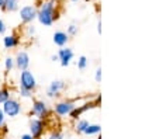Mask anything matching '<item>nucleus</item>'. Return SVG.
I'll return each mask as SVG.
<instances>
[{"label": "nucleus", "mask_w": 159, "mask_h": 139, "mask_svg": "<svg viewBox=\"0 0 159 139\" xmlns=\"http://www.w3.org/2000/svg\"><path fill=\"white\" fill-rule=\"evenodd\" d=\"M41 139H42V138H41Z\"/></svg>", "instance_id": "nucleus-33"}, {"label": "nucleus", "mask_w": 159, "mask_h": 139, "mask_svg": "<svg viewBox=\"0 0 159 139\" xmlns=\"http://www.w3.org/2000/svg\"><path fill=\"white\" fill-rule=\"evenodd\" d=\"M48 128V124L44 119H38V118H33L30 121V135L34 139H41L44 136L45 131Z\"/></svg>", "instance_id": "nucleus-7"}, {"label": "nucleus", "mask_w": 159, "mask_h": 139, "mask_svg": "<svg viewBox=\"0 0 159 139\" xmlns=\"http://www.w3.org/2000/svg\"><path fill=\"white\" fill-rule=\"evenodd\" d=\"M78 31H79V27L76 24H69L68 25V30H66V34L69 37H75L76 34H78Z\"/></svg>", "instance_id": "nucleus-22"}, {"label": "nucleus", "mask_w": 159, "mask_h": 139, "mask_svg": "<svg viewBox=\"0 0 159 139\" xmlns=\"http://www.w3.org/2000/svg\"><path fill=\"white\" fill-rule=\"evenodd\" d=\"M11 97V90H10L7 86H3V87H0V106L7 101Z\"/></svg>", "instance_id": "nucleus-17"}, {"label": "nucleus", "mask_w": 159, "mask_h": 139, "mask_svg": "<svg viewBox=\"0 0 159 139\" xmlns=\"http://www.w3.org/2000/svg\"><path fill=\"white\" fill-rule=\"evenodd\" d=\"M30 114L33 117L38 118V119H44L47 121L51 115V108L47 104V101L44 100H33V104H31L30 108Z\"/></svg>", "instance_id": "nucleus-3"}, {"label": "nucleus", "mask_w": 159, "mask_h": 139, "mask_svg": "<svg viewBox=\"0 0 159 139\" xmlns=\"http://www.w3.org/2000/svg\"><path fill=\"white\" fill-rule=\"evenodd\" d=\"M33 93L34 91L27 90V89H23V87H18V96L21 98H33Z\"/></svg>", "instance_id": "nucleus-19"}, {"label": "nucleus", "mask_w": 159, "mask_h": 139, "mask_svg": "<svg viewBox=\"0 0 159 139\" xmlns=\"http://www.w3.org/2000/svg\"><path fill=\"white\" fill-rule=\"evenodd\" d=\"M13 69H16L14 58L7 56L6 59H4V70H6V73H10V72H13Z\"/></svg>", "instance_id": "nucleus-18"}, {"label": "nucleus", "mask_w": 159, "mask_h": 139, "mask_svg": "<svg viewBox=\"0 0 159 139\" xmlns=\"http://www.w3.org/2000/svg\"><path fill=\"white\" fill-rule=\"evenodd\" d=\"M18 87L27 89V90L34 91L37 89V79L31 70H23L20 72V77H18Z\"/></svg>", "instance_id": "nucleus-5"}, {"label": "nucleus", "mask_w": 159, "mask_h": 139, "mask_svg": "<svg viewBox=\"0 0 159 139\" xmlns=\"http://www.w3.org/2000/svg\"><path fill=\"white\" fill-rule=\"evenodd\" d=\"M0 107L3 110L4 115H6V117H10V118L18 117V115L21 114V111H23V106H21L20 100L16 98V97H10L9 100L4 101Z\"/></svg>", "instance_id": "nucleus-4"}, {"label": "nucleus", "mask_w": 159, "mask_h": 139, "mask_svg": "<svg viewBox=\"0 0 159 139\" xmlns=\"http://www.w3.org/2000/svg\"><path fill=\"white\" fill-rule=\"evenodd\" d=\"M24 31H25V34H27V37H34L35 35V33H37V28L34 27V24H27L25 25V28H24Z\"/></svg>", "instance_id": "nucleus-23"}, {"label": "nucleus", "mask_w": 159, "mask_h": 139, "mask_svg": "<svg viewBox=\"0 0 159 139\" xmlns=\"http://www.w3.org/2000/svg\"><path fill=\"white\" fill-rule=\"evenodd\" d=\"M94 80L97 83L102 82V67H97L96 69V73H94Z\"/></svg>", "instance_id": "nucleus-25"}, {"label": "nucleus", "mask_w": 159, "mask_h": 139, "mask_svg": "<svg viewBox=\"0 0 159 139\" xmlns=\"http://www.w3.org/2000/svg\"><path fill=\"white\" fill-rule=\"evenodd\" d=\"M87 65H89V61H87V58L86 56H79V59H78V69H80V70H84L87 67Z\"/></svg>", "instance_id": "nucleus-20"}, {"label": "nucleus", "mask_w": 159, "mask_h": 139, "mask_svg": "<svg viewBox=\"0 0 159 139\" xmlns=\"http://www.w3.org/2000/svg\"><path fill=\"white\" fill-rule=\"evenodd\" d=\"M18 15H20V21L23 24H33L34 20H37V7L34 4H27L18 9Z\"/></svg>", "instance_id": "nucleus-6"}, {"label": "nucleus", "mask_w": 159, "mask_h": 139, "mask_svg": "<svg viewBox=\"0 0 159 139\" xmlns=\"http://www.w3.org/2000/svg\"><path fill=\"white\" fill-rule=\"evenodd\" d=\"M57 55H58V59H59L61 66H63V67L69 66L70 62H72V59H73V56H75L73 49L69 48V46H63V48H61Z\"/></svg>", "instance_id": "nucleus-10"}, {"label": "nucleus", "mask_w": 159, "mask_h": 139, "mask_svg": "<svg viewBox=\"0 0 159 139\" xmlns=\"http://www.w3.org/2000/svg\"><path fill=\"white\" fill-rule=\"evenodd\" d=\"M20 139H34V138L30 135V133H24V135H21Z\"/></svg>", "instance_id": "nucleus-28"}, {"label": "nucleus", "mask_w": 159, "mask_h": 139, "mask_svg": "<svg viewBox=\"0 0 159 139\" xmlns=\"http://www.w3.org/2000/svg\"><path fill=\"white\" fill-rule=\"evenodd\" d=\"M70 2H73V3H76V2H79V0H70Z\"/></svg>", "instance_id": "nucleus-32"}, {"label": "nucleus", "mask_w": 159, "mask_h": 139, "mask_svg": "<svg viewBox=\"0 0 159 139\" xmlns=\"http://www.w3.org/2000/svg\"><path fill=\"white\" fill-rule=\"evenodd\" d=\"M78 106H79L78 100H61L58 103H55L52 111H54V114L58 118H65V117H69L70 112Z\"/></svg>", "instance_id": "nucleus-2"}, {"label": "nucleus", "mask_w": 159, "mask_h": 139, "mask_svg": "<svg viewBox=\"0 0 159 139\" xmlns=\"http://www.w3.org/2000/svg\"><path fill=\"white\" fill-rule=\"evenodd\" d=\"M6 31H7V24L3 21V20H2V18H0V34H2V35H4V34H6Z\"/></svg>", "instance_id": "nucleus-26"}, {"label": "nucleus", "mask_w": 159, "mask_h": 139, "mask_svg": "<svg viewBox=\"0 0 159 139\" xmlns=\"http://www.w3.org/2000/svg\"><path fill=\"white\" fill-rule=\"evenodd\" d=\"M21 42V37L18 35L17 33L13 34H7V35L3 37V46L4 49H14L20 45Z\"/></svg>", "instance_id": "nucleus-12"}, {"label": "nucleus", "mask_w": 159, "mask_h": 139, "mask_svg": "<svg viewBox=\"0 0 159 139\" xmlns=\"http://www.w3.org/2000/svg\"><path fill=\"white\" fill-rule=\"evenodd\" d=\"M49 2H54V3H57V4L61 3V0H49Z\"/></svg>", "instance_id": "nucleus-30"}, {"label": "nucleus", "mask_w": 159, "mask_h": 139, "mask_svg": "<svg viewBox=\"0 0 159 139\" xmlns=\"http://www.w3.org/2000/svg\"><path fill=\"white\" fill-rule=\"evenodd\" d=\"M20 9V0H4L2 10L6 13H14Z\"/></svg>", "instance_id": "nucleus-14"}, {"label": "nucleus", "mask_w": 159, "mask_h": 139, "mask_svg": "<svg viewBox=\"0 0 159 139\" xmlns=\"http://www.w3.org/2000/svg\"><path fill=\"white\" fill-rule=\"evenodd\" d=\"M52 41H54V44L57 46L63 48V46H66L68 42H69V35H68L65 31H57V33L52 35Z\"/></svg>", "instance_id": "nucleus-13"}, {"label": "nucleus", "mask_w": 159, "mask_h": 139, "mask_svg": "<svg viewBox=\"0 0 159 139\" xmlns=\"http://www.w3.org/2000/svg\"><path fill=\"white\" fill-rule=\"evenodd\" d=\"M100 132H102V127L99 124H89V127L86 128L83 135L93 136V135H100Z\"/></svg>", "instance_id": "nucleus-16"}, {"label": "nucleus", "mask_w": 159, "mask_h": 139, "mask_svg": "<svg viewBox=\"0 0 159 139\" xmlns=\"http://www.w3.org/2000/svg\"><path fill=\"white\" fill-rule=\"evenodd\" d=\"M97 33L102 34V20H99V21H97Z\"/></svg>", "instance_id": "nucleus-27"}, {"label": "nucleus", "mask_w": 159, "mask_h": 139, "mask_svg": "<svg viewBox=\"0 0 159 139\" xmlns=\"http://www.w3.org/2000/svg\"><path fill=\"white\" fill-rule=\"evenodd\" d=\"M3 3H4V0H0V9H2V6H3Z\"/></svg>", "instance_id": "nucleus-31"}, {"label": "nucleus", "mask_w": 159, "mask_h": 139, "mask_svg": "<svg viewBox=\"0 0 159 139\" xmlns=\"http://www.w3.org/2000/svg\"><path fill=\"white\" fill-rule=\"evenodd\" d=\"M51 61H52V62H59V59H58V55H57V54L51 56Z\"/></svg>", "instance_id": "nucleus-29"}, {"label": "nucleus", "mask_w": 159, "mask_h": 139, "mask_svg": "<svg viewBox=\"0 0 159 139\" xmlns=\"http://www.w3.org/2000/svg\"><path fill=\"white\" fill-rule=\"evenodd\" d=\"M14 63H16V69L20 70V72L27 70L30 67V55L25 51H18L14 58Z\"/></svg>", "instance_id": "nucleus-9"}, {"label": "nucleus", "mask_w": 159, "mask_h": 139, "mask_svg": "<svg viewBox=\"0 0 159 139\" xmlns=\"http://www.w3.org/2000/svg\"><path fill=\"white\" fill-rule=\"evenodd\" d=\"M58 18H59V10H58V4L54 2L44 0L37 7V20L44 27H51Z\"/></svg>", "instance_id": "nucleus-1"}, {"label": "nucleus", "mask_w": 159, "mask_h": 139, "mask_svg": "<svg viewBox=\"0 0 159 139\" xmlns=\"http://www.w3.org/2000/svg\"><path fill=\"white\" fill-rule=\"evenodd\" d=\"M99 104H100V96H96V100L94 101H89V103H84V104H82V106H78L72 112H70L69 117L72 118L73 121H78L79 118L82 117V114H84L86 111H89V110L97 107Z\"/></svg>", "instance_id": "nucleus-8"}, {"label": "nucleus", "mask_w": 159, "mask_h": 139, "mask_svg": "<svg viewBox=\"0 0 159 139\" xmlns=\"http://www.w3.org/2000/svg\"><path fill=\"white\" fill-rule=\"evenodd\" d=\"M65 90V82L62 80H54L49 83L48 89H47V97L48 98H55V97L61 96V93Z\"/></svg>", "instance_id": "nucleus-11"}, {"label": "nucleus", "mask_w": 159, "mask_h": 139, "mask_svg": "<svg viewBox=\"0 0 159 139\" xmlns=\"http://www.w3.org/2000/svg\"><path fill=\"white\" fill-rule=\"evenodd\" d=\"M89 119H86V118H79L78 121H76L75 124V131L78 133H80V135H83L84 131H86V128L89 127Z\"/></svg>", "instance_id": "nucleus-15"}, {"label": "nucleus", "mask_w": 159, "mask_h": 139, "mask_svg": "<svg viewBox=\"0 0 159 139\" xmlns=\"http://www.w3.org/2000/svg\"><path fill=\"white\" fill-rule=\"evenodd\" d=\"M47 139H63V133L59 129H54L47 135Z\"/></svg>", "instance_id": "nucleus-21"}, {"label": "nucleus", "mask_w": 159, "mask_h": 139, "mask_svg": "<svg viewBox=\"0 0 159 139\" xmlns=\"http://www.w3.org/2000/svg\"><path fill=\"white\" fill-rule=\"evenodd\" d=\"M6 115H4L3 110H2V107H0V128H3L4 125H6Z\"/></svg>", "instance_id": "nucleus-24"}]
</instances>
